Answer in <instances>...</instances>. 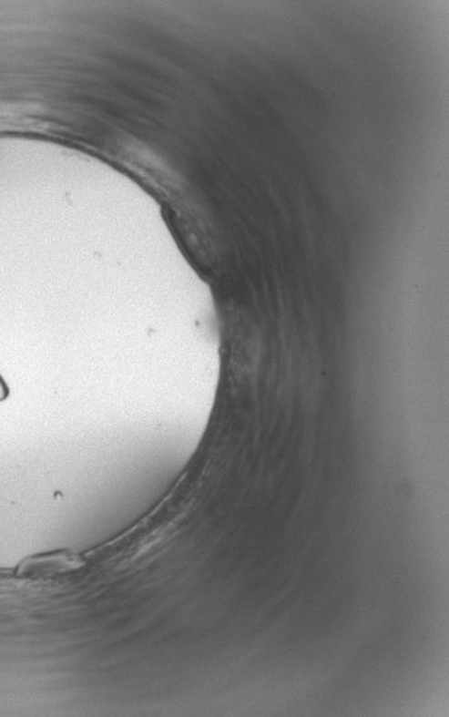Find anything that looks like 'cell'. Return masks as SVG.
<instances>
[{
    "instance_id": "obj_1",
    "label": "cell",
    "mask_w": 449,
    "mask_h": 717,
    "mask_svg": "<svg viewBox=\"0 0 449 717\" xmlns=\"http://www.w3.org/2000/svg\"><path fill=\"white\" fill-rule=\"evenodd\" d=\"M77 564H81L77 555L57 551L32 557V558L22 562L17 571L20 575L55 574V572L70 571L77 567Z\"/></svg>"
},
{
    "instance_id": "obj_2",
    "label": "cell",
    "mask_w": 449,
    "mask_h": 717,
    "mask_svg": "<svg viewBox=\"0 0 449 717\" xmlns=\"http://www.w3.org/2000/svg\"><path fill=\"white\" fill-rule=\"evenodd\" d=\"M9 393L6 382H5L4 377L0 376V402H5L9 397Z\"/></svg>"
}]
</instances>
